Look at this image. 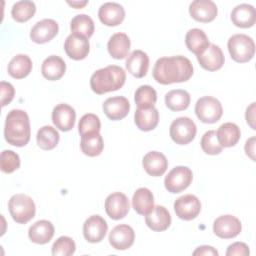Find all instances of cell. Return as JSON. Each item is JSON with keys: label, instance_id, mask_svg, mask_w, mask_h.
<instances>
[{"label": "cell", "instance_id": "1", "mask_svg": "<svg viewBox=\"0 0 256 256\" xmlns=\"http://www.w3.org/2000/svg\"><path fill=\"white\" fill-rule=\"evenodd\" d=\"M153 78L160 84L185 82L193 75L191 61L181 55L159 58L153 67Z\"/></svg>", "mask_w": 256, "mask_h": 256}, {"label": "cell", "instance_id": "2", "mask_svg": "<svg viewBox=\"0 0 256 256\" xmlns=\"http://www.w3.org/2000/svg\"><path fill=\"white\" fill-rule=\"evenodd\" d=\"M30 120L28 114L21 109L11 110L7 116L4 126L5 140L17 147L28 144L30 140Z\"/></svg>", "mask_w": 256, "mask_h": 256}, {"label": "cell", "instance_id": "3", "mask_svg": "<svg viewBox=\"0 0 256 256\" xmlns=\"http://www.w3.org/2000/svg\"><path fill=\"white\" fill-rule=\"evenodd\" d=\"M126 73L117 65H109L96 70L90 78V87L96 94L119 90L125 83Z\"/></svg>", "mask_w": 256, "mask_h": 256}, {"label": "cell", "instance_id": "4", "mask_svg": "<svg viewBox=\"0 0 256 256\" xmlns=\"http://www.w3.org/2000/svg\"><path fill=\"white\" fill-rule=\"evenodd\" d=\"M9 212L13 220L19 224H26L36 212L35 203L31 197L26 194H15L8 202Z\"/></svg>", "mask_w": 256, "mask_h": 256}, {"label": "cell", "instance_id": "5", "mask_svg": "<svg viewBox=\"0 0 256 256\" xmlns=\"http://www.w3.org/2000/svg\"><path fill=\"white\" fill-rule=\"evenodd\" d=\"M227 46L231 58L238 63L250 61L255 53L254 41L246 34H235L231 36Z\"/></svg>", "mask_w": 256, "mask_h": 256}, {"label": "cell", "instance_id": "6", "mask_svg": "<svg viewBox=\"0 0 256 256\" xmlns=\"http://www.w3.org/2000/svg\"><path fill=\"white\" fill-rule=\"evenodd\" d=\"M195 113L201 122L212 124L222 117L223 108L218 99L212 96H204L197 100Z\"/></svg>", "mask_w": 256, "mask_h": 256}, {"label": "cell", "instance_id": "7", "mask_svg": "<svg viewBox=\"0 0 256 256\" xmlns=\"http://www.w3.org/2000/svg\"><path fill=\"white\" fill-rule=\"evenodd\" d=\"M197 128L189 117H178L170 125L169 134L171 139L179 145L190 143L196 136Z\"/></svg>", "mask_w": 256, "mask_h": 256}, {"label": "cell", "instance_id": "8", "mask_svg": "<svg viewBox=\"0 0 256 256\" xmlns=\"http://www.w3.org/2000/svg\"><path fill=\"white\" fill-rule=\"evenodd\" d=\"M193 173L186 166L173 168L165 177L164 185L170 193H180L185 190L192 182Z\"/></svg>", "mask_w": 256, "mask_h": 256}, {"label": "cell", "instance_id": "9", "mask_svg": "<svg viewBox=\"0 0 256 256\" xmlns=\"http://www.w3.org/2000/svg\"><path fill=\"white\" fill-rule=\"evenodd\" d=\"M174 211L176 215L185 221L195 219L201 211V203L198 197L192 194H186L174 202Z\"/></svg>", "mask_w": 256, "mask_h": 256}, {"label": "cell", "instance_id": "10", "mask_svg": "<svg viewBox=\"0 0 256 256\" xmlns=\"http://www.w3.org/2000/svg\"><path fill=\"white\" fill-rule=\"evenodd\" d=\"M241 230L240 220L233 215L219 216L213 223V232L222 239L234 238L240 234Z\"/></svg>", "mask_w": 256, "mask_h": 256}, {"label": "cell", "instance_id": "11", "mask_svg": "<svg viewBox=\"0 0 256 256\" xmlns=\"http://www.w3.org/2000/svg\"><path fill=\"white\" fill-rule=\"evenodd\" d=\"M130 209V204L127 196L121 192H114L107 196L105 200V211L113 220L124 218Z\"/></svg>", "mask_w": 256, "mask_h": 256}, {"label": "cell", "instance_id": "12", "mask_svg": "<svg viewBox=\"0 0 256 256\" xmlns=\"http://www.w3.org/2000/svg\"><path fill=\"white\" fill-rule=\"evenodd\" d=\"M108 230L107 222L100 215H92L83 224L84 238L90 243H98L103 240Z\"/></svg>", "mask_w": 256, "mask_h": 256}, {"label": "cell", "instance_id": "13", "mask_svg": "<svg viewBox=\"0 0 256 256\" xmlns=\"http://www.w3.org/2000/svg\"><path fill=\"white\" fill-rule=\"evenodd\" d=\"M108 240L114 249L126 250L133 245L135 232L131 226L127 224H120L111 230Z\"/></svg>", "mask_w": 256, "mask_h": 256}, {"label": "cell", "instance_id": "14", "mask_svg": "<svg viewBox=\"0 0 256 256\" xmlns=\"http://www.w3.org/2000/svg\"><path fill=\"white\" fill-rule=\"evenodd\" d=\"M58 23L53 19H43L37 22L31 29L30 38L37 44H44L52 40L58 33Z\"/></svg>", "mask_w": 256, "mask_h": 256}, {"label": "cell", "instance_id": "15", "mask_svg": "<svg viewBox=\"0 0 256 256\" xmlns=\"http://www.w3.org/2000/svg\"><path fill=\"white\" fill-rule=\"evenodd\" d=\"M76 112L74 108L66 103L58 104L52 111L53 124L61 131H70L75 125Z\"/></svg>", "mask_w": 256, "mask_h": 256}, {"label": "cell", "instance_id": "16", "mask_svg": "<svg viewBox=\"0 0 256 256\" xmlns=\"http://www.w3.org/2000/svg\"><path fill=\"white\" fill-rule=\"evenodd\" d=\"M64 49L66 54L73 60H82L86 58V56L89 53L90 45L88 38L71 33L67 36L65 43H64Z\"/></svg>", "mask_w": 256, "mask_h": 256}, {"label": "cell", "instance_id": "17", "mask_svg": "<svg viewBox=\"0 0 256 256\" xmlns=\"http://www.w3.org/2000/svg\"><path fill=\"white\" fill-rule=\"evenodd\" d=\"M189 13L196 21L208 23L216 18L218 9L211 0H194L189 5Z\"/></svg>", "mask_w": 256, "mask_h": 256}, {"label": "cell", "instance_id": "18", "mask_svg": "<svg viewBox=\"0 0 256 256\" xmlns=\"http://www.w3.org/2000/svg\"><path fill=\"white\" fill-rule=\"evenodd\" d=\"M130 110V103L124 96L107 98L103 103V111L110 120H121L127 116Z\"/></svg>", "mask_w": 256, "mask_h": 256}, {"label": "cell", "instance_id": "19", "mask_svg": "<svg viewBox=\"0 0 256 256\" xmlns=\"http://www.w3.org/2000/svg\"><path fill=\"white\" fill-rule=\"evenodd\" d=\"M98 17L104 25L117 26L124 20L125 10L119 3L106 2L100 6Z\"/></svg>", "mask_w": 256, "mask_h": 256}, {"label": "cell", "instance_id": "20", "mask_svg": "<svg viewBox=\"0 0 256 256\" xmlns=\"http://www.w3.org/2000/svg\"><path fill=\"white\" fill-rule=\"evenodd\" d=\"M197 60L205 70L216 71L223 66L225 59L221 48L215 44H210L204 52L197 55Z\"/></svg>", "mask_w": 256, "mask_h": 256}, {"label": "cell", "instance_id": "21", "mask_svg": "<svg viewBox=\"0 0 256 256\" xmlns=\"http://www.w3.org/2000/svg\"><path fill=\"white\" fill-rule=\"evenodd\" d=\"M144 170L153 177L163 175L168 168V160L165 155L158 151L148 152L142 160Z\"/></svg>", "mask_w": 256, "mask_h": 256}, {"label": "cell", "instance_id": "22", "mask_svg": "<svg viewBox=\"0 0 256 256\" xmlns=\"http://www.w3.org/2000/svg\"><path fill=\"white\" fill-rule=\"evenodd\" d=\"M149 68V57L142 50H134L126 60V69L136 78L144 77Z\"/></svg>", "mask_w": 256, "mask_h": 256}, {"label": "cell", "instance_id": "23", "mask_svg": "<svg viewBox=\"0 0 256 256\" xmlns=\"http://www.w3.org/2000/svg\"><path fill=\"white\" fill-rule=\"evenodd\" d=\"M232 23L240 28H250L256 22L255 8L250 4H239L231 12Z\"/></svg>", "mask_w": 256, "mask_h": 256}, {"label": "cell", "instance_id": "24", "mask_svg": "<svg viewBox=\"0 0 256 256\" xmlns=\"http://www.w3.org/2000/svg\"><path fill=\"white\" fill-rule=\"evenodd\" d=\"M146 225L153 231L161 232L168 229L171 224V215L164 206H154L153 210L145 217Z\"/></svg>", "mask_w": 256, "mask_h": 256}, {"label": "cell", "instance_id": "25", "mask_svg": "<svg viewBox=\"0 0 256 256\" xmlns=\"http://www.w3.org/2000/svg\"><path fill=\"white\" fill-rule=\"evenodd\" d=\"M66 71L65 61L56 55L48 56L42 63L41 73L44 78L50 81H56L63 77Z\"/></svg>", "mask_w": 256, "mask_h": 256}, {"label": "cell", "instance_id": "26", "mask_svg": "<svg viewBox=\"0 0 256 256\" xmlns=\"http://www.w3.org/2000/svg\"><path fill=\"white\" fill-rule=\"evenodd\" d=\"M54 226L48 220H39L35 222L28 231V236L33 243L46 244L54 236Z\"/></svg>", "mask_w": 256, "mask_h": 256}, {"label": "cell", "instance_id": "27", "mask_svg": "<svg viewBox=\"0 0 256 256\" xmlns=\"http://www.w3.org/2000/svg\"><path fill=\"white\" fill-rule=\"evenodd\" d=\"M134 121L141 131H151L158 125L159 112L154 106L150 108H137L134 114Z\"/></svg>", "mask_w": 256, "mask_h": 256}, {"label": "cell", "instance_id": "28", "mask_svg": "<svg viewBox=\"0 0 256 256\" xmlns=\"http://www.w3.org/2000/svg\"><path fill=\"white\" fill-rule=\"evenodd\" d=\"M130 38L127 34L118 32L113 34L107 44V49L114 59H124L130 50Z\"/></svg>", "mask_w": 256, "mask_h": 256}, {"label": "cell", "instance_id": "29", "mask_svg": "<svg viewBox=\"0 0 256 256\" xmlns=\"http://www.w3.org/2000/svg\"><path fill=\"white\" fill-rule=\"evenodd\" d=\"M132 206L134 210L140 214L146 216L154 208V197L152 192L146 188H138L132 197Z\"/></svg>", "mask_w": 256, "mask_h": 256}, {"label": "cell", "instance_id": "30", "mask_svg": "<svg viewBox=\"0 0 256 256\" xmlns=\"http://www.w3.org/2000/svg\"><path fill=\"white\" fill-rule=\"evenodd\" d=\"M185 44L187 48L197 56L206 50V48L210 45V42L203 30L193 28L186 33Z\"/></svg>", "mask_w": 256, "mask_h": 256}, {"label": "cell", "instance_id": "31", "mask_svg": "<svg viewBox=\"0 0 256 256\" xmlns=\"http://www.w3.org/2000/svg\"><path fill=\"white\" fill-rule=\"evenodd\" d=\"M216 135L217 140L222 147H232L240 140L241 131L235 123L226 122L218 128Z\"/></svg>", "mask_w": 256, "mask_h": 256}, {"label": "cell", "instance_id": "32", "mask_svg": "<svg viewBox=\"0 0 256 256\" xmlns=\"http://www.w3.org/2000/svg\"><path fill=\"white\" fill-rule=\"evenodd\" d=\"M32 70V61L25 54L14 56L8 64V73L15 79H22L30 74Z\"/></svg>", "mask_w": 256, "mask_h": 256}, {"label": "cell", "instance_id": "33", "mask_svg": "<svg viewBox=\"0 0 256 256\" xmlns=\"http://www.w3.org/2000/svg\"><path fill=\"white\" fill-rule=\"evenodd\" d=\"M80 147L82 152L89 157H96L101 154L104 148V142L99 132L89 133L81 136Z\"/></svg>", "mask_w": 256, "mask_h": 256}, {"label": "cell", "instance_id": "34", "mask_svg": "<svg viewBox=\"0 0 256 256\" xmlns=\"http://www.w3.org/2000/svg\"><path fill=\"white\" fill-rule=\"evenodd\" d=\"M165 104L171 111H183L190 104V94L182 89L171 90L165 95Z\"/></svg>", "mask_w": 256, "mask_h": 256}, {"label": "cell", "instance_id": "35", "mask_svg": "<svg viewBox=\"0 0 256 256\" xmlns=\"http://www.w3.org/2000/svg\"><path fill=\"white\" fill-rule=\"evenodd\" d=\"M60 139L58 131L49 125L41 127L36 135V141L38 146L43 150H52L54 149Z\"/></svg>", "mask_w": 256, "mask_h": 256}, {"label": "cell", "instance_id": "36", "mask_svg": "<svg viewBox=\"0 0 256 256\" xmlns=\"http://www.w3.org/2000/svg\"><path fill=\"white\" fill-rule=\"evenodd\" d=\"M70 29L72 33L90 38L94 33V22L92 18L86 14L76 15L70 23Z\"/></svg>", "mask_w": 256, "mask_h": 256}, {"label": "cell", "instance_id": "37", "mask_svg": "<svg viewBox=\"0 0 256 256\" xmlns=\"http://www.w3.org/2000/svg\"><path fill=\"white\" fill-rule=\"evenodd\" d=\"M36 12V6L33 1L29 0H22L16 2L11 9L12 18L19 22H26L31 19Z\"/></svg>", "mask_w": 256, "mask_h": 256}, {"label": "cell", "instance_id": "38", "mask_svg": "<svg viewBox=\"0 0 256 256\" xmlns=\"http://www.w3.org/2000/svg\"><path fill=\"white\" fill-rule=\"evenodd\" d=\"M134 99L137 108H150L157 101V93L150 85H141L135 91Z\"/></svg>", "mask_w": 256, "mask_h": 256}, {"label": "cell", "instance_id": "39", "mask_svg": "<svg viewBox=\"0 0 256 256\" xmlns=\"http://www.w3.org/2000/svg\"><path fill=\"white\" fill-rule=\"evenodd\" d=\"M101 129V122L97 115L87 113L83 115L78 124V131L81 136L89 133L99 132Z\"/></svg>", "mask_w": 256, "mask_h": 256}, {"label": "cell", "instance_id": "40", "mask_svg": "<svg viewBox=\"0 0 256 256\" xmlns=\"http://www.w3.org/2000/svg\"><path fill=\"white\" fill-rule=\"evenodd\" d=\"M76 250V244L74 240L68 236L59 237L52 246L53 256H70L73 255Z\"/></svg>", "mask_w": 256, "mask_h": 256}, {"label": "cell", "instance_id": "41", "mask_svg": "<svg viewBox=\"0 0 256 256\" xmlns=\"http://www.w3.org/2000/svg\"><path fill=\"white\" fill-rule=\"evenodd\" d=\"M201 148L202 150L209 155H217L222 152L223 147L219 144L217 140L216 131L209 130L204 133V135L201 138Z\"/></svg>", "mask_w": 256, "mask_h": 256}, {"label": "cell", "instance_id": "42", "mask_svg": "<svg viewBox=\"0 0 256 256\" xmlns=\"http://www.w3.org/2000/svg\"><path fill=\"white\" fill-rule=\"evenodd\" d=\"M1 170L4 173H12L20 167V158L12 150H3L1 152Z\"/></svg>", "mask_w": 256, "mask_h": 256}, {"label": "cell", "instance_id": "43", "mask_svg": "<svg viewBox=\"0 0 256 256\" xmlns=\"http://www.w3.org/2000/svg\"><path fill=\"white\" fill-rule=\"evenodd\" d=\"M0 90H1V106L4 107L13 100L15 89L11 83L1 81Z\"/></svg>", "mask_w": 256, "mask_h": 256}, {"label": "cell", "instance_id": "44", "mask_svg": "<svg viewBox=\"0 0 256 256\" xmlns=\"http://www.w3.org/2000/svg\"><path fill=\"white\" fill-rule=\"evenodd\" d=\"M249 254V247L243 242H235L229 245L226 251V256H248Z\"/></svg>", "mask_w": 256, "mask_h": 256}, {"label": "cell", "instance_id": "45", "mask_svg": "<svg viewBox=\"0 0 256 256\" xmlns=\"http://www.w3.org/2000/svg\"><path fill=\"white\" fill-rule=\"evenodd\" d=\"M193 255H204V256H218V251L213 248L212 246H208V245H204V246H200L198 247L194 252Z\"/></svg>", "mask_w": 256, "mask_h": 256}, {"label": "cell", "instance_id": "46", "mask_svg": "<svg viewBox=\"0 0 256 256\" xmlns=\"http://www.w3.org/2000/svg\"><path fill=\"white\" fill-rule=\"evenodd\" d=\"M245 118L247 123L250 125L252 129H256L255 127V103H251L250 106L247 107L246 113H245Z\"/></svg>", "mask_w": 256, "mask_h": 256}, {"label": "cell", "instance_id": "47", "mask_svg": "<svg viewBox=\"0 0 256 256\" xmlns=\"http://www.w3.org/2000/svg\"><path fill=\"white\" fill-rule=\"evenodd\" d=\"M245 152L246 155L255 161V137L249 138L245 143Z\"/></svg>", "mask_w": 256, "mask_h": 256}, {"label": "cell", "instance_id": "48", "mask_svg": "<svg viewBox=\"0 0 256 256\" xmlns=\"http://www.w3.org/2000/svg\"><path fill=\"white\" fill-rule=\"evenodd\" d=\"M67 3H68L70 6L76 8V9H79V8L84 7V6L88 3V1H72V2H71V1H67Z\"/></svg>", "mask_w": 256, "mask_h": 256}]
</instances>
